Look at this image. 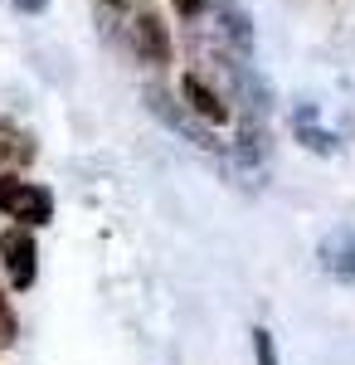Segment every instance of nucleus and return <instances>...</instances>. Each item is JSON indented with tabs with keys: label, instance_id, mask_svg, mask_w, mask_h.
I'll use <instances>...</instances> for the list:
<instances>
[{
	"label": "nucleus",
	"instance_id": "obj_1",
	"mask_svg": "<svg viewBox=\"0 0 355 365\" xmlns=\"http://www.w3.org/2000/svg\"><path fill=\"white\" fill-rule=\"evenodd\" d=\"M0 215L15 220V225H25V229H39L54 220V195L44 185L20 180L15 170H0Z\"/></svg>",
	"mask_w": 355,
	"mask_h": 365
},
{
	"label": "nucleus",
	"instance_id": "obj_2",
	"mask_svg": "<svg viewBox=\"0 0 355 365\" xmlns=\"http://www.w3.org/2000/svg\"><path fill=\"white\" fill-rule=\"evenodd\" d=\"M0 268L15 292H29L34 278H39V249H34V234L25 225H10L0 234Z\"/></svg>",
	"mask_w": 355,
	"mask_h": 365
},
{
	"label": "nucleus",
	"instance_id": "obj_3",
	"mask_svg": "<svg viewBox=\"0 0 355 365\" xmlns=\"http://www.w3.org/2000/svg\"><path fill=\"white\" fill-rule=\"evenodd\" d=\"M127 44H132V54H137L141 63H156V68L170 63V34H165L161 15H156L151 5H137V10H132V20H127Z\"/></svg>",
	"mask_w": 355,
	"mask_h": 365
},
{
	"label": "nucleus",
	"instance_id": "obj_4",
	"mask_svg": "<svg viewBox=\"0 0 355 365\" xmlns=\"http://www.w3.org/2000/svg\"><path fill=\"white\" fill-rule=\"evenodd\" d=\"M141 98H146V108H151V117H161V122L170 127V132H180L185 141H195V146H205V151H219V141L210 137V127H200L190 108H185V103H175V98H170L165 88H146Z\"/></svg>",
	"mask_w": 355,
	"mask_h": 365
},
{
	"label": "nucleus",
	"instance_id": "obj_5",
	"mask_svg": "<svg viewBox=\"0 0 355 365\" xmlns=\"http://www.w3.org/2000/svg\"><path fill=\"white\" fill-rule=\"evenodd\" d=\"M317 263H321L336 282H355V229H336V234H326L321 249H317Z\"/></svg>",
	"mask_w": 355,
	"mask_h": 365
},
{
	"label": "nucleus",
	"instance_id": "obj_6",
	"mask_svg": "<svg viewBox=\"0 0 355 365\" xmlns=\"http://www.w3.org/2000/svg\"><path fill=\"white\" fill-rule=\"evenodd\" d=\"M180 98H185V108H190L195 117H205L210 127L229 122V108H224V98H219L215 88L200 78V73H185V78H180Z\"/></svg>",
	"mask_w": 355,
	"mask_h": 365
},
{
	"label": "nucleus",
	"instance_id": "obj_7",
	"mask_svg": "<svg viewBox=\"0 0 355 365\" xmlns=\"http://www.w3.org/2000/svg\"><path fill=\"white\" fill-rule=\"evenodd\" d=\"M39 156V146H34V137H29L20 122H10V117H0V166L15 170V166H29Z\"/></svg>",
	"mask_w": 355,
	"mask_h": 365
},
{
	"label": "nucleus",
	"instance_id": "obj_8",
	"mask_svg": "<svg viewBox=\"0 0 355 365\" xmlns=\"http://www.w3.org/2000/svg\"><path fill=\"white\" fill-rule=\"evenodd\" d=\"M292 132H297V141L307 151H317V156H331V151H336V137H331L326 127H317V108H312V103H297Z\"/></svg>",
	"mask_w": 355,
	"mask_h": 365
},
{
	"label": "nucleus",
	"instance_id": "obj_9",
	"mask_svg": "<svg viewBox=\"0 0 355 365\" xmlns=\"http://www.w3.org/2000/svg\"><path fill=\"white\" fill-rule=\"evenodd\" d=\"M219 34H224V49H229V54L253 58V25H248L244 10L224 5V10H219Z\"/></svg>",
	"mask_w": 355,
	"mask_h": 365
},
{
	"label": "nucleus",
	"instance_id": "obj_10",
	"mask_svg": "<svg viewBox=\"0 0 355 365\" xmlns=\"http://www.w3.org/2000/svg\"><path fill=\"white\" fill-rule=\"evenodd\" d=\"M253 356H258V365H277V346L268 327H253Z\"/></svg>",
	"mask_w": 355,
	"mask_h": 365
},
{
	"label": "nucleus",
	"instance_id": "obj_11",
	"mask_svg": "<svg viewBox=\"0 0 355 365\" xmlns=\"http://www.w3.org/2000/svg\"><path fill=\"white\" fill-rule=\"evenodd\" d=\"M15 341V312L5 302V287H0V346H10Z\"/></svg>",
	"mask_w": 355,
	"mask_h": 365
},
{
	"label": "nucleus",
	"instance_id": "obj_12",
	"mask_svg": "<svg viewBox=\"0 0 355 365\" xmlns=\"http://www.w3.org/2000/svg\"><path fill=\"white\" fill-rule=\"evenodd\" d=\"M170 5H175V15H180V20H200V15L210 10V0H170Z\"/></svg>",
	"mask_w": 355,
	"mask_h": 365
},
{
	"label": "nucleus",
	"instance_id": "obj_13",
	"mask_svg": "<svg viewBox=\"0 0 355 365\" xmlns=\"http://www.w3.org/2000/svg\"><path fill=\"white\" fill-rule=\"evenodd\" d=\"M10 5H15L20 15H44V5H49V0H10Z\"/></svg>",
	"mask_w": 355,
	"mask_h": 365
}]
</instances>
